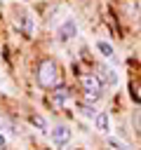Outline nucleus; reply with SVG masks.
<instances>
[{
  "label": "nucleus",
  "instance_id": "1",
  "mask_svg": "<svg viewBox=\"0 0 141 150\" xmlns=\"http://www.w3.org/2000/svg\"><path fill=\"white\" fill-rule=\"evenodd\" d=\"M35 77H38V84L45 87V89H54L61 84V70H59V63L52 61V59H45L38 63V70H35Z\"/></svg>",
  "mask_w": 141,
  "mask_h": 150
},
{
  "label": "nucleus",
  "instance_id": "2",
  "mask_svg": "<svg viewBox=\"0 0 141 150\" xmlns=\"http://www.w3.org/2000/svg\"><path fill=\"white\" fill-rule=\"evenodd\" d=\"M80 87H82V96H85V101H89V103H99L101 98H103V82L99 80V75L96 73H85L82 77H80Z\"/></svg>",
  "mask_w": 141,
  "mask_h": 150
},
{
  "label": "nucleus",
  "instance_id": "3",
  "mask_svg": "<svg viewBox=\"0 0 141 150\" xmlns=\"http://www.w3.org/2000/svg\"><path fill=\"white\" fill-rule=\"evenodd\" d=\"M70 127L68 124H54V127H49V141H52V145L54 148H66L68 143H70Z\"/></svg>",
  "mask_w": 141,
  "mask_h": 150
},
{
  "label": "nucleus",
  "instance_id": "4",
  "mask_svg": "<svg viewBox=\"0 0 141 150\" xmlns=\"http://www.w3.org/2000/svg\"><path fill=\"white\" fill-rule=\"evenodd\" d=\"M96 75H99V80L103 82V87H118L120 84V75H118V70L113 68V66H108V63H99L96 66Z\"/></svg>",
  "mask_w": 141,
  "mask_h": 150
},
{
  "label": "nucleus",
  "instance_id": "5",
  "mask_svg": "<svg viewBox=\"0 0 141 150\" xmlns=\"http://www.w3.org/2000/svg\"><path fill=\"white\" fill-rule=\"evenodd\" d=\"M56 35H59V40H70V38H75L78 35V23H75V19H66L59 28H56Z\"/></svg>",
  "mask_w": 141,
  "mask_h": 150
},
{
  "label": "nucleus",
  "instance_id": "6",
  "mask_svg": "<svg viewBox=\"0 0 141 150\" xmlns=\"http://www.w3.org/2000/svg\"><path fill=\"white\" fill-rule=\"evenodd\" d=\"M92 122H94V129H96L99 134L108 136V131H110V115H108L106 110H99V112L92 117Z\"/></svg>",
  "mask_w": 141,
  "mask_h": 150
},
{
  "label": "nucleus",
  "instance_id": "7",
  "mask_svg": "<svg viewBox=\"0 0 141 150\" xmlns=\"http://www.w3.org/2000/svg\"><path fill=\"white\" fill-rule=\"evenodd\" d=\"M16 28L24 33V35H33V30H35V23H33V16L28 14V12H21L19 16H16Z\"/></svg>",
  "mask_w": 141,
  "mask_h": 150
},
{
  "label": "nucleus",
  "instance_id": "8",
  "mask_svg": "<svg viewBox=\"0 0 141 150\" xmlns=\"http://www.w3.org/2000/svg\"><path fill=\"white\" fill-rule=\"evenodd\" d=\"M70 101V91L66 89V87H54V91H52V103L56 105V108H63L66 103Z\"/></svg>",
  "mask_w": 141,
  "mask_h": 150
},
{
  "label": "nucleus",
  "instance_id": "9",
  "mask_svg": "<svg viewBox=\"0 0 141 150\" xmlns=\"http://www.w3.org/2000/svg\"><path fill=\"white\" fill-rule=\"evenodd\" d=\"M94 47H96V52H99L106 61H115V49H113L110 42H106V40H96Z\"/></svg>",
  "mask_w": 141,
  "mask_h": 150
},
{
  "label": "nucleus",
  "instance_id": "10",
  "mask_svg": "<svg viewBox=\"0 0 141 150\" xmlns=\"http://www.w3.org/2000/svg\"><path fill=\"white\" fill-rule=\"evenodd\" d=\"M106 141H108V145H110L113 150H132V145H129V143H125V141H122V138H118V136H108Z\"/></svg>",
  "mask_w": 141,
  "mask_h": 150
},
{
  "label": "nucleus",
  "instance_id": "11",
  "mask_svg": "<svg viewBox=\"0 0 141 150\" xmlns=\"http://www.w3.org/2000/svg\"><path fill=\"white\" fill-rule=\"evenodd\" d=\"M96 103H89V101H85V103H80V112L85 115V117H94L96 115V108H94Z\"/></svg>",
  "mask_w": 141,
  "mask_h": 150
},
{
  "label": "nucleus",
  "instance_id": "12",
  "mask_svg": "<svg viewBox=\"0 0 141 150\" xmlns=\"http://www.w3.org/2000/svg\"><path fill=\"white\" fill-rule=\"evenodd\" d=\"M33 124H35V127H40L42 131H47V122H45V117H40V115H35V117H33Z\"/></svg>",
  "mask_w": 141,
  "mask_h": 150
},
{
  "label": "nucleus",
  "instance_id": "13",
  "mask_svg": "<svg viewBox=\"0 0 141 150\" xmlns=\"http://www.w3.org/2000/svg\"><path fill=\"white\" fill-rule=\"evenodd\" d=\"M134 98H136V101H139V103H141V84H139V87H136V89H134Z\"/></svg>",
  "mask_w": 141,
  "mask_h": 150
},
{
  "label": "nucleus",
  "instance_id": "14",
  "mask_svg": "<svg viewBox=\"0 0 141 150\" xmlns=\"http://www.w3.org/2000/svg\"><path fill=\"white\" fill-rule=\"evenodd\" d=\"M5 145H7V138H5L2 134H0V148H5Z\"/></svg>",
  "mask_w": 141,
  "mask_h": 150
},
{
  "label": "nucleus",
  "instance_id": "15",
  "mask_svg": "<svg viewBox=\"0 0 141 150\" xmlns=\"http://www.w3.org/2000/svg\"><path fill=\"white\" fill-rule=\"evenodd\" d=\"M136 122H139V129H141V108L136 110Z\"/></svg>",
  "mask_w": 141,
  "mask_h": 150
}]
</instances>
